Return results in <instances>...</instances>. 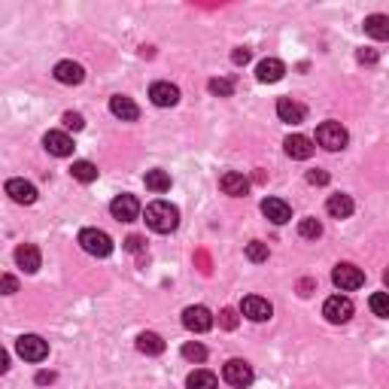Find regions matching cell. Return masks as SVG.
<instances>
[{
    "instance_id": "6da1fadb",
    "label": "cell",
    "mask_w": 389,
    "mask_h": 389,
    "mask_svg": "<svg viewBox=\"0 0 389 389\" xmlns=\"http://www.w3.org/2000/svg\"><path fill=\"white\" fill-rule=\"evenodd\" d=\"M146 225L152 231H159V235H171L180 225V210L168 201H152L146 207Z\"/></svg>"
},
{
    "instance_id": "7a4b0ae2",
    "label": "cell",
    "mask_w": 389,
    "mask_h": 389,
    "mask_svg": "<svg viewBox=\"0 0 389 389\" xmlns=\"http://www.w3.org/2000/svg\"><path fill=\"white\" fill-rule=\"evenodd\" d=\"M79 246L86 249L88 256H98V258H107L113 253V240H110L107 231L100 228H82L79 231Z\"/></svg>"
},
{
    "instance_id": "3957f363",
    "label": "cell",
    "mask_w": 389,
    "mask_h": 389,
    "mask_svg": "<svg viewBox=\"0 0 389 389\" xmlns=\"http://www.w3.org/2000/svg\"><path fill=\"white\" fill-rule=\"evenodd\" d=\"M347 140H350V134H347V128L341 122H322L317 128V143L322 146V150H329V152L344 150Z\"/></svg>"
},
{
    "instance_id": "277c9868",
    "label": "cell",
    "mask_w": 389,
    "mask_h": 389,
    "mask_svg": "<svg viewBox=\"0 0 389 389\" xmlns=\"http://www.w3.org/2000/svg\"><path fill=\"white\" fill-rule=\"evenodd\" d=\"M331 283H335L341 292H353L365 283V274H362V268L341 262V265H335V271H331Z\"/></svg>"
},
{
    "instance_id": "5b68a950",
    "label": "cell",
    "mask_w": 389,
    "mask_h": 389,
    "mask_svg": "<svg viewBox=\"0 0 389 389\" xmlns=\"http://www.w3.org/2000/svg\"><path fill=\"white\" fill-rule=\"evenodd\" d=\"M353 301L347 298V295H331V298L322 304V317H326L331 326H344V322H350V317H353Z\"/></svg>"
},
{
    "instance_id": "8992f818",
    "label": "cell",
    "mask_w": 389,
    "mask_h": 389,
    "mask_svg": "<svg viewBox=\"0 0 389 389\" xmlns=\"http://www.w3.org/2000/svg\"><path fill=\"white\" fill-rule=\"evenodd\" d=\"M15 353L25 359V362H43L49 356V344L40 335H22L15 341Z\"/></svg>"
},
{
    "instance_id": "52a82bcc",
    "label": "cell",
    "mask_w": 389,
    "mask_h": 389,
    "mask_svg": "<svg viewBox=\"0 0 389 389\" xmlns=\"http://www.w3.org/2000/svg\"><path fill=\"white\" fill-rule=\"evenodd\" d=\"M222 377H225V383L228 386H235V389H244L253 383V368H249L244 359H228L225 368H222Z\"/></svg>"
},
{
    "instance_id": "ba28073f",
    "label": "cell",
    "mask_w": 389,
    "mask_h": 389,
    "mask_svg": "<svg viewBox=\"0 0 389 389\" xmlns=\"http://www.w3.org/2000/svg\"><path fill=\"white\" fill-rule=\"evenodd\" d=\"M183 326L194 335H204V331L213 329V313L207 308H201V304H194V308H186L183 310Z\"/></svg>"
},
{
    "instance_id": "9c48e42d",
    "label": "cell",
    "mask_w": 389,
    "mask_h": 389,
    "mask_svg": "<svg viewBox=\"0 0 389 389\" xmlns=\"http://www.w3.org/2000/svg\"><path fill=\"white\" fill-rule=\"evenodd\" d=\"M110 213H113V219H119V222H134L140 216V201H137L134 194H116L113 204H110Z\"/></svg>"
},
{
    "instance_id": "30bf717a",
    "label": "cell",
    "mask_w": 389,
    "mask_h": 389,
    "mask_svg": "<svg viewBox=\"0 0 389 389\" xmlns=\"http://www.w3.org/2000/svg\"><path fill=\"white\" fill-rule=\"evenodd\" d=\"M240 310H244V317L253 319V322H265V319H271V313H274L268 298H258V295H246L244 304H240Z\"/></svg>"
},
{
    "instance_id": "8fae6325",
    "label": "cell",
    "mask_w": 389,
    "mask_h": 389,
    "mask_svg": "<svg viewBox=\"0 0 389 389\" xmlns=\"http://www.w3.org/2000/svg\"><path fill=\"white\" fill-rule=\"evenodd\" d=\"M150 100L155 107H173V104H180V88L173 82H152Z\"/></svg>"
},
{
    "instance_id": "7c38bea8",
    "label": "cell",
    "mask_w": 389,
    "mask_h": 389,
    "mask_svg": "<svg viewBox=\"0 0 389 389\" xmlns=\"http://www.w3.org/2000/svg\"><path fill=\"white\" fill-rule=\"evenodd\" d=\"M277 116H280V122L301 125L304 119H308V110H304V104H298V100H292V98H280L277 100Z\"/></svg>"
},
{
    "instance_id": "4fadbf2b",
    "label": "cell",
    "mask_w": 389,
    "mask_h": 389,
    "mask_svg": "<svg viewBox=\"0 0 389 389\" xmlns=\"http://www.w3.org/2000/svg\"><path fill=\"white\" fill-rule=\"evenodd\" d=\"M110 113L116 119H122V122H137V119H140V107L125 95H113L110 98Z\"/></svg>"
},
{
    "instance_id": "5bb4252c",
    "label": "cell",
    "mask_w": 389,
    "mask_h": 389,
    "mask_svg": "<svg viewBox=\"0 0 389 389\" xmlns=\"http://www.w3.org/2000/svg\"><path fill=\"white\" fill-rule=\"evenodd\" d=\"M43 146H46V152L55 155V159H67V155H73V140L64 131H49L43 137Z\"/></svg>"
},
{
    "instance_id": "9a60e30c",
    "label": "cell",
    "mask_w": 389,
    "mask_h": 389,
    "mask_svg": "<svg viewBox=\"0 0 389 389\" xmlns=\"http://www.w3.org/2000/svg\"><path fill=\"white\" fill-rule=\"evenodd\" d=\"M219 189L231 194V198H244V194L249 192V180L244 177V173H237V171H225L219 177Z\"/></svg>"
},
{
    "instance_id": "2e32d148",
    "label": "cell",
    "mask_w": 389,
    "mask_h": 389,
    "mask_svg": "<svg viewBox=\"0 0 389 389\" xmlns=\"http://www.w3.org/2000/svg\"><path fill=\"white\" fill-rule=\"evenodd\" d=\"M55 79H58L61 86H79V82L86 79V70H82V64H77V61H58L55 64Z\"/></svg>"
},
{
    "instance_id": "e0dca14e",
    "label": "cell",
    "mask_w": 389,
    "mask_h": 389,
    "mask_svg": "<svg viewBox=\"0 0 389 389\" xmlns=\"http://www.w3.org/2000/svg\"><path fill=\"white\" fill-rule=\"evenodd\" d=\"M262 213L268 219L274 222V225H286V222L292 219V210H289V204L280 201V198H265L262 201Z\"/></svg>"
},
{
    "instance_id": "ac0fdd59",
    "label": "cell",
    "mask_w": 389,
    "mask_h": 389,
    "mask_svg": "<svg viewBox=\"0 0 389 389\" xmlns=\"http://www.w3.org/2000/svg\"><path fill=\"white\" fill-rule=\"evenodd\" d=\"M15 265L22 268L25 274H37L40 271V249H37L34 244H22L15 249Z\"/></svg>"
},
{
    "instance_id": "d6986e66",
    "label": "cell",
    "mask_w": 389,
    "mask_h": 389,
    "mask_svg": "<svg viewBox=\"0 0 389 389\" xmlns=\"http://www.w3.org/2000/svg\"><path fill=\"white\" fill-rule=\"evenodd\" d=\"M286 155L289 159H298V161H304V159H310L313 155V140L310 137H304V134H292V137H286Z\"/></svg>"
},
{
    "instance_id": "ffe728a7",
    "label": "cell",
    "mask_w": 389,
    "mask_h": 389,
    "mask_svg": "<svg viewBox=\"0 0 389 389\" xmlns=\"http://www.w3.org/2000/svg\"><path fill=\"white\" fill-rule=\"evenodd\" d=\"M283 73H286V64L280 58H265V61H258V67H256V79L258 82H280Z\"/></svg>"
},
{
    "instance_id": "44dd1931",
    "label": "cell",
    "mask_w": 389,
    "mask_h": 389,
    "mask_svg": "<svg viewBox=\"0 0 389 389\" xmlns=\"http://www.w3.org/2000/svg\"><path fill=\"white\" fill-rule=\"evenodd\" d=\"M6 194L15 204H34L37 201V189H34V183H27V180H9L6 183Z\"/></svg>"
},
{
    "instance_id": "7402d4cb",
    "label": "cell",
    "mask_w": 389,
    "mask_h": 389,
    "mask_svg": "<svg viewBox=\"0 0 389 389\" xmlns=\"http://www.w3.org/2000/svg\"><path fill=\"white\" fill-rule=\"evenodd\" d=\"M326 210H329V216H335V219H347V216H353L356 204L350 194H331L326 201Z\"/></svg>"
},
{
    "instance_id": "603a6c76",
    "label": "cell",
    "mask_w": 389,
    "mask_h": 389,
    "mask_svg": "<svg viewBox=\"0 0 389 389\" xmlns=\"http://www.w3.org/2000/svg\"><path fill=\"white\" fill-rule=\"evenodd\" d=\"M365 34L374 37V40H389V15H381V13L368 15L365 18Z\"/></svg>"
},
{
    "instance_id": "cb8c5ba5",
    "label": "cell",
    "mask_w": 389,
    "mask_h": 389,
    "mask_svg": "<svg viewBox=\"0 0 389 389\" xmlns=\"http://www.w3.org/2000/svg\"><path fill=\"white\" fill-rule=\"evenodd\" d=\"M137 350L146 356H161L164 353V341L155 335V331H143V335H137Z\"/></svg>"
},
{
    "instance_id": "d4e9b609",
    "label": "cell",
    "mask_w": 389,
    "mask_h": 389,
    "mask_svg": "<svg viewBox=\"0 0 389 389\" xmlns=\"http://www.w3.org/2000/svg\"><path fill=\"white\" fill-rule=\"evenodd\" d=\"M186 386H189V389H216V374L198 368V371H192V374L186 377Z\"/></svg>"
},
{
    "instance_id": "484cf974",
    "label": "cell",
    "mask_w": 389,
    "mask_h": 389,
    "mask_svg": "<svg viewBox=\"0 0 389 389\" xmlns=\"http://www.w3.org/2000/svg\"><path fill=\"white\" fill-rule=\"evenodd\" d=\"M146 189H150V192H168L171 189V173L168 171H146Z\"/></svg>"
},
{
    "instance_id": "4316f807",
    "label": "cell",
    "mask_w": 389,
    "mask_h": 389,
    "mask_svg": "<svg viewBox=\"0 0 389 389\" xmlns=\"http://www.w3.org/2000/svg\"><path fill=\"white\" fill-rule=\"evenodd\" d=\"M70 177L79 180V183H95V180H98V168H95L91 161H73Z\"/></svg>"
},
{
    "instance_id": "83f0119b",
    "label": "cell",
    "mask_w": 389,
    "mask_h": 389,
    "mask_svg": "<svg viewBox=\"0 0 389 389\" xmlns=\"http://www.w3.org/2000/svg\"><path fill=\"white\" fill-rule=\"evenodd\" d=\"M298 235H301V237H308V240H317V237L322 235V222H319V219H313V216L301 219V222H298Z\"/></svg>"
},
{
    "instance_id": "f1b7e54d",
    "label": "cell",
    "mask_w": 389,
    "mask_h": 389,
    "mask_svg": "<svg viewBox=\"0 0 389 389\" xmlns=\"http://www.w3.org/2000/svg\"><path fill=\"white\" fill-rule=\"evenodd\" d=\"M183 359H189V362H204V359H207V347L198 344V341H189V344H183Z\"/></svg>"
},
{
    "instance_id": "f546056e",
    "label": "cell",
    "mask_w": 389,
    "mask_h": 389,
    "mask_svg": "<svg viewBox=\"0 0 389 389\" xmlns=\"http://www.w3.org/2000/svg\"><path fill=\"white\" fill-rule=\"evenodd\" d=\"M368 308H371L377 317H389V292H374L368 298Z\"/></svg>"
},
{
    "instance_id": "4dcf8cb0",
    "label": "cell",
    "mask_w": 389,
    "mask_h": 389,
    "mask_svg": "<svg viewBox=\"0 0 389 389\" xmlns=\"http://www.w3.org/2000/svg\"><path fill=\"white\" fill-rule=\"evenodd\" d=\"M207 88H210V95H216V98H231L235 82H231V79H210Z\"/></svg>"
},
{
    "instance_id": "1f68e13d",
    "label": "cell",
    "mask_w": 389,
    "mask_h": 389,
    "mask_svg": "<svg viewBox=\"0 0 389 389\" xmlns=\"http://www.w3.org/2000/svg\"><path fill=\"white\" fill-rule=\"evenodd\" d=\"M246 258L249 262H268V244H262V240L246 244Z\"/></svg>"
},
{
    "instance_id": "d6a6232c",
    "label": "cell",
    "mask_w": 389,
    "mask_h": 389,
    "mask_svg": "<svg viewBox=\"0 0 389 389\" xmlns=\"http://www.w3.org/2000/svg\"><path fill=\"white\" fill-rule=\"evenodd\" d=\"M237 322H240V319H237V310H235V308H225V310L219 313V326H222V329L231 331V329H237Z\"/></svg>"
},
{
    "instance_id": "836d02e7",
    "label": "cell",
    "mask_w": 389,
    "mask_h": 389,
    "mask_svg": "<svg viewBox=\"0 0 389 389\" xmlns=\"http://www.w3.org/2000/svg\"><path fill=\"white\" fill-rule=\"evenodd\" d=\"M64 128H70V131H82V128H86V119H82L79 113H64Z\"/></svg>"
},
{
    "instance_id": "e575fe53",
    "label": "cell",
    "mask_w": 389,
    "mask_h": 389,
    "mask_svg": "<svg viewBox=\"0 0 389 389\" xmlns=\"http://www.w3.org/2000/svg\"><path fill=\"white\" fill-rule=\"evenodd\" d=\"M377 58H381V55H377L374 49H359L356 52V61L359 64H377Z\"/></svg>"
},
{
    "instance_id": "d590c367",
    "label": "cell",
    "mask_w": 389,
    "mask_h": 389,
    "mask_svg": "<svg viewBox=\"0 0 389 389\" xmlns=\"http://www.w3.org/2000/svg\"><path fill=\"white\" fill-rule=\"evenodd\" d=\"M249 58H253V52H249V49H244V46H237V49L231 52V61H235L237 67H240V64H246Z\"/></svg>"
},
{
    "instance_id": "8d00e7d4",
    "label": "cell",
    "mask_w": 389,
    "mask_h": 389,
    "mask_svg": "<svg viewBox=\"0 0 389 389\" xmlns=\"http://www.w3.org/2000/svg\"><path fill=\"white\" fill-rule=\"evenodd\" d=\"M308 183H313V186H326V183H329V173L326 171H308Z\"/></svg>"
},
{
    "instance_id": "74e56055",
    "label": "cell",
    "mask_w": 389,
    "mask_h": 389,
    "mask_svg": "<svg viewBox=\"0 0 389 389\" xmlns=\"http://www.w3.org/2000/svg\"><path fill=\"white\" fill-rule=\"evenodd\" d=\"M143 244H146V240H143L140 235H131V237L125 240V249H128V253H140V249H143Z\"/></svg>"
},
{
    "instance_id": "f35d334b",
    "label": "cell",
    "mask_w": 389,
    "mask_h": 389,
    "mask_svg": "<svg viewBox=\"0 0 389 389\" xmlns=\"http://www.w3.org/2000/svg\"><path fill=\"white\" fill-rule=\"evenodd\" d=\"M0 286H4V295L18 292V280H15V277H9V274H4V280H0Z\"/></svg>"
},
{
    "instance_id": "ab89813d",
    "label": "cell",
    "mask_w": 389,
    "mask_h": 389,
    "mask_svg": "<svg viewBox=\"0 0 389 389\" xmlns=\"http://www.w3.org/2000/svg\"><path fill=\"white\" fill-rule=\"evenodd\" d=\"M52 381H55L52 371H40V374H37V383H52Z\"/></svg>"
},
{
    "instance_id": "60d3db41",
    "label": "cell",
    "mask_w": 389,
    "mask_h": 389,
    "mask_svg": "<svg viewBox=\"0 0 389 389\" xmlns=\"http://www.w3.org/2000/svg\"><path fill=\"white\" fill-rule=\"evenodd\" d=\"M6 368H9V356H6V350H4V353H0V371H6Z\"/></svg>"
},
{
    "instance_id": "b9f144b4",
    "label": "cell",
    "mask_w": 389,
    "mask_h": 389,
    "mask_svg": "<svg viewBox=\"0 0 389 389\" xmlns=\"http://www.w3.org/2000/svg\"><path fill=\"white\" fill-rule=\"evenodd\" d=\"M310 286H313L310 280H304V283H301V295H310Z\"/></svg>"
},
{
    "instance_id": "7bdbcfd3",
    "label": "cell",
    "mask_w": 389,
    "mask_h": 389,
    "mask_svg": "<svg viewBox=\"0 0 389 389\" xmlns=\"http://www.w3.org/2000/svg\"><path fill=\"white\" fill-rule=\"evenodd\" d=\"M383 283H386V289H389V268H386V271H383Z\"/></svg>"
}]
</instances>
